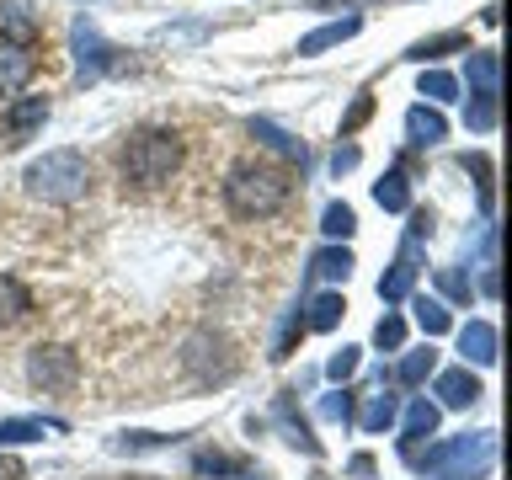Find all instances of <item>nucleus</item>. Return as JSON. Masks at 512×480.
Here are the masks:
<instances>
[{
  "label": "nucleus",
  "mask_w": 512,
  "mask_h": 480,
  "mask_svg": "<svg viewBox=\"0 0 512 480\" xmlns=\"http://www.w3.org/2000/svg\"><path fill=\"white\" fill-rule=\"evenodd\" d=\"M176 166H182V139L171 134V128H139V134H128L123 155H118V171L128 187L139 192H155L166 187Z\"/></svg>",
  "instance_id": "nucleus-1"
},
{
  "label": "nucleus",
  "mask_w": 512,
  "mask_h": 480,
  "mask_svg": "<svg viewBox=\"0 0 512 480\" xmlns=\"http://www.w3.org/2000/svg\"><path fill=\"white\" fill-rule=\"evenodd\" d=\"M224 203L235 219H272L288 203V176L267 160H240L224 176Z\"/></svg>",
  "instance_id": "nucleus-2"
},
{
  "label": "nucleus",
  "mask_w": 512,
  "mask_h": 480,
  "mask_svg": "<svg viewBox=\"0 0 512 480\" xmlns=\"http://www.w3.org/2000/svg\"><path fill=\"white\" fill-rule=\"evenodd\" d=\"M22 182H27L32 198H43V203H75L91 182V166L80 150H48L27 166Z\"/></svg>",
  "instance_id": "nucleus-3"
},
{
  "label": "nucleus",
  "mask_w": 512,
  "mask_h": 480,
  "mask_svg": "<svg viewBox=\"0 0 512 480\" xmlns=\"http://www.w3.org/2000/svg\"><path fill=\"white\" fill-rule=\"evenodd\" d=\"M491 459H496V432H459L448 443H432L427 459H416V464H427L443 480H475L491 470Z\"/></svg>",
  "instance_id": "nucleus-4"
},
{
  "label": "nucleus",
  "mask_w": 512,
  "mask_h": 480,
  "mask_svg": "<svg viewBox=\"0 0 512 480\" xmlns=\"http://www.w3.org/2000/svg\"><path fill=\"white\" fill-rule=\"evenodd\" d=\"M27 379L48 395H64V390H75V379H80V358L70 347H32L27 352Z\"/></svg>",
  "instance_id": "nucleus-5"
},
{
  "label": "nucleus",
  "mask_w": 512,
  "mask_h": 480,
  "mask_svg": "<svg viewBox=\"0 0 512 480\" xmlns=\"http://www.w3.org/2000/svg\"><path fill=\"white\" fill-rule=\"evenodd\" d=\"M70 48H75V64H80V80H96L102 70H112V54H118V48L102 43V32H96L86 16L70 27Z\"/></svg>",
  "instance_id": "nucleus-6"
},
{
  "label": "nucleus",
  "mask_w": 512,
  "mask_h": 480,
  "mask_svg": "<svg viewBox=\"0 0 512 480\" xmlns=\"http://www.w3.org/2000/svg\"><path fill=\"white\" fill-rule=\"evenodd\" d=\"M496 347H502V336H496L491 320H470V326H459V352H464V368H491L496 363Z\"/></svg>",
  "instance_id": "nucleus-7"
},
{
  "label": "nucleus",
  "mask_w": 512,
  "mask_h": 480,
  "mask_svg": "<svg viewBox=\"0 0 512 480\" xmlns=\"http://www.w3.org/2000/svg\"><path fill=\"white\" fill-rule=\"evenodd\" d=\"M475 400H480V379L470 368H443L438 374V406L464 411V406H475Z\"/></svg>",
  "instance_id": "nucleus-8"
},
{
  "label": "nucleus",
  "mask_w": 512,
  "mask_h": 480,
  "mask_svg": "<svg viewBox=\"0 0 512 480\" xmlns=\"http://www.w3.org/2000/svg\"><path fill=\"white\" fill-rule=\"evenodd\" d=\"M358 32H363V16H342V22H326V27L304 32V38H299V54H326V48L358 38Z\"/></svg>",
  "instance_id": "nucleus-9"
},
{
  "label": "nucleus",
  "mask_w": 512,
  "mask_h": 480,
  "mask_svg": "<svg viewBox=\"0 0 512 480\" xmlns=\"http://www.w3.org/2000/svg\"><path fill=\"white\" fill-rule=\"evenodd\" d=\"M27 80H32V54H27V48H16V43H0V102L16 96Z\"/></svg>",
  "instance_id": "nucleus-10"
},
{
  "label": "nucleus",
  "mask_w": 512,
  "mask_h": 480,
  "mask_svg": "<svg viewBox=\"0 0 512 480\" xmlns=\"http://www.w3.org/2000/svg\"><path fill=\"white\" fill-rule=\"evenodd\" d=\"M406 139H411V144H422V150H427V144H438V139H448V118H443L438 107L416 102V107L406 112Z\"/></svg>",
  "instance_id": "nucleus-11"
},
{
  "label": "nucleus",
  "mask_w": 512,
  "mask_h": 480,
  "mask_svg": "<svg viewBox=\"0 0 512 480\" xmlns=\"http://www.w3.org/2000/svg\"><path fill=\"white\" fill-rule=\"evenodd\" d=\"M395 416H400V395H390V390L379 384L374 395H363L358 427H363V432H384V427H395Z\"/></svg>",
  "instance_id": "nucleus-12"
},
{
  "label": "nucleus",
  "mask_w": 512,
  "mask_h": 480,
  "mask_svg": "<svg viewBox=\"0 0 512 480\" xmlns=\"http://www.w3.org/2000/svg\"><path fill=\"white\" fill-rule=\"evenodd\" d=\"M0 32H6L16 48H32V38H38V16L27 11V0H0Z\"/></svg>",
  "instance_id": "nucleus-13"
},
{
  "label": "nucleus",
  "mask_w": 512,
  "mask_h": 480,
  "mask_svg": "<svg viewBox=\"0 0 512 480\" xmlns=\"http://www.w3.org/2000/svg\"><path fill=\"white\" fill-rule=\"evenodd\" d=\"M48 432H59V422H48V416H6L0 422V448H22V443H38Z\"/></svg>",
  "instance_id": "nucleus-14"
},
{
  "label": "nucleus",
  "mask_w": 512,
  "mask_h": 480,
  "mask_svg": "<svg viewBox=\"0 0 512 480\" xmlns=\"http://www.w3.org/2000/svg\"><path fill=\"white\" fill-rule=\"evenodd\" d=\"M347 315V299L342 294H315L310 304H304V326L310 331H336Z\"/></svg>",
  "instance_id": "nucleus-15"
},
{
  "label": "nucleus",
  "mask_w": 512,
  "mask_h": 480,
  "mask_svg": "<svg viewBox=\"0 0 512 480\" xmlns=\"http://www.w3.org/2000/svg\"><path fill=\"white\" fill-rule=\"evenodd\" d=\"M27 315H32V294L11 278V272H0V326H16V320H27Z\"/></svg>",
  "instance_id": "nucleus-16"
},
{
  "label": "nucleus",
  "mask_w": 512,
  "mask_h": 480,
  "mask_svg": "<svg viewBox=\"0 0 512 480\" xmlns=\"http://www.w3.org/2000/svg\"><path fill=\"white\" fill-rule=\"evenodd\" d=\"M411 288H416V262H411V256H400V262L379 278V299L400 304V299H411Z\"/></svg>",
  "instance_id": "nucleus-17"
},
{
  "label": "nucleus",
  "mask_w": 512,
  "mask_h": 480,
  "mask_svg": "<svg viewBox=\"0 0 512 480\" xmlns=\"http://www.w3.org/2000/svg\"><path fill=\"white\" fill-rule=\"evenodd\" d=\"M470 91L475 96H496V91H502V59H496V54H475V48H470Z\"/></svg>",
  "instance_id": "nucleus-18"
},
{
  "label": "nucleus",
  "mask_w": 512,
  "mask_h": 480,
  "mask_svg": "<svg viewBox=\"0 0 512 480\" xmlns=\"http://www.w3.org/2000/svg\"><path fill=\"white\" fill-rule=\"evenodd\" d=\"M251 139H262L267 150H278V155H288V160H304V139H294L288 128L267 123V118H256V123H251Z\"/></svg>",
  "instance_id": "nucleus-19"
},
{
  "label": "nucleus",
  "mask_w": 512,
  "mask_h": 480,
  "mask_svg": "<svg viewBox=\"0 0 512 480\" xmlns=\"http://www.w3.org/2000/svg\"><path fill=\"white\" fill-rule=\"evenodd\" d=\"M374 203L390 208V214H406V208H411V182H406V171H390L384 182H374Z\"/></svg>",
  "instance_id": "nucleus-20"
},
{
  "label": "nucleus",
  "mask_w": 512,
  "mask_h": 480,
  "mask_svg": "<svg viewBox=\"0 0 512 480\" xmlns=\"http://www.w3.org/2000/svg\"><path fill=\"white\" fill-rule=\"evenodd\" d=\"M438 411L443 406H432V400H411V411H406V454L416 448V438H432V432H438Z\"/></svg>",
  "instance_id": "nucleus-21"
},
{
  "label": "nucleus",
  "mask_w": 512,
  "mask_h": 480,
  "mask_svg": "<svg viewBox=\"0 0 512 480\" xmlns=\"http://www.w3.org/2000/svg\"><path fill=\"white\" fill-rule=\"evenodd\" d=\"M310 272H315V278H326V283H347L352 251H347V246H326V251H320L315 262H310Z\"/></svg>",
  "instance_id": "nucleus-22"
},
{
  "label": "nucleus",
  "mask_w": 512,
  "mask_h": 480,
  "mask_svg": "<svg viewBox=\"0 0 512 480\" xmlns=\"http://www.w3.org/2000/svg\"><path fill=\"white\" fill-rule=\"evenodd\" d=\"M43 118H48L43 96H27V102H11L6 107V128H11V134H27V128H38Z\"/></svg>",
  "instance_id": "nucleus-23"
},
{
  "label": "nucleus",
  "mask_w": 512,
  "mask_h": 480,
  "mask_svg": "<svg viewBox=\"0 0 512 480\" xmlns=\"http://www.w3.org/2000/svg\"><path fill=\"white\" fill-rule=\"evenodd\" d=\"M411 310H416V326H422L427 336H443L448 326H454V315H448L443 299H427V294H422V299L411 304Z\"/></svg>",
  "instance_id": "nucleus-24"
},
{
  "label": "nucleus",
  "mask_w": 512,
  "mask_h": 480,
  "mask_svg": "<svg viewBox=\"0 0 512 480\" xmlns=\"http://www.w3.org/2000/svg\"><path fill=\"white\" fill-rule=\"evenodd\" d=\"M432 368H438V352H432V347H416V352H406V358H400L395 374H400V384H422Z\"/></svg>",
  "instance_id": "nucleus-25"
},
{
  "label": "nucleus",
  "mask_w": 512,
  "mask_h": 480,
  "mask_svg": "<svg viewBox=\"0 0 512 480\" xmlns=\"http://www.w3.org/2000/svg\"><path fill=\"white\" fill-rule=\"evenodd\" d=\"M448 48H470V38H464V32H443V38H422V43H411V54H406V59L427 64V59L448 54Z\"/></svg>",
  "instance_id": "nucleus-26"
},
{
  "label": "nucleus",
  "mask_w": 512,
  "mask_h": 480,
  "mask_svg": "<svg viewBox=\"0 0 512 480\" xmlns=\"http://www.w3.org/2000/svg\"><path fill=\"white\" fill-rule=\"evenodd\" d=\"M422 96H427L432 107H443V102H454V96H459V80L448 75V70H427L422 75Z\"/></svg>",
  "instance_id": "nucleus-27"
},
{
  "label": "nucleus",
  "mask_w": 512,
  "mask_h": 480,
  "mask_svg": "<svg viewBox=\"0 0 512 480\" xmlns=\"http://www.w3.org/2000/svg\"><path fill=\"white\" fill-rule=\"evenodd\" d=\"M192 470H198V475H251V464L246 459H230V454H198V459H192Z\"/></svg>",
  "instance_id": "nucleus-28"
},
{
  "label": "nucleus",
  "mask_w": 512,
  "mask_h": 480,
  "mask_svg": "<svg viewBox=\"0 0 512 480\" xmlns=\"http://www.w3.org/2000/svg\"><path fill=\"white\" fill-rule=\"evenodd\" d=\"M320 230H326L331 240H347L352 230H358V214H352L347 203H331L326 214H320Z\"/></svg>",
  "instance_id": "nucleus-29"
},
{
  "label": "nucleus",
  "mask_w": 512,
  "mask_h": 480,
  "mask_svg": "<svg viewBox=\"0 0 512 480\" xmlns=\"http://www.w3.org/2000/svg\"><path fill=\"white\" fill-rule=\"evenodd\" d=\"M464 123H470L475 134H491V128H496V96H475L470 112H464Z\"/></svg>",
  "instance_id": "nucleus-30"
},
{
  "label": "nucleus",
  "mask_w": 512,
  "mask_h": 480,
  "mask_svg": "<svg viewBox=\"0 0 512 480\" xmlns=\"http://www.w3.org/2000/svg\"><path fill=\"white\" fill-rule=\"evenodd\" d=\"M400 342H406V320H400V315H384L379 326H374V347L400 352Z\"/></svg>",
  "instance_id": "nucleus-31"
},
{
  "label": "nucleus",
  "mask_w": 512,
  "mask_h": 480,
  "mask_svg": "<svg viewBox=\"0 0 512 480\" xmlns=\"http://www.w3.org/2000/svg\"><path fill=\"white\" fill-rule=\"evenodd\" d=\"M358 352H363V347H336V352H331V363H326V374H331L336 384L352 379V374H358V363H363Z\"/></svg>",
  "instance_id": "nucleus-32"
},
{
  "label": "nucleus",
  "mask_w": 512,
  "mask_h": 480,
  "mask_svg": "<svg viewBox=\"0 0 512 480\" xmlns=\"http://www.w3.org/2000/svg\"><path fill=\"white\" fill-rule=\"evenodd\" d=\"M160 443H171V438H160V432H123L112 448H123V454H139V448H160Z\"/></svg>",
  "instance_id": "nucleus-33"
},
{
  "label": "nucleus",
  "mask_w": 512,
  "mask_h": 480,
  "mask_svg": "<svg viewBox=\"0 0 512 480\" xmlns=\"http://www.w3.org/2000/svg\"><path fill=\"white\" fill-rule=\"evenodd\" d=\"M368 112H374V96H368V91H363V96H358V102H352V107H347V118H342V134H352V128H363V123H368Z\"/></svg>",
  "instance_id": "nucleus-34"
},
{
  "label": "nucleus",
  "mask_w": 512,
  "mask_h": 480,
  "mask_svg": "<svg viewBox=\"0 0 512 480\" xmlns=\"http://www.w3.org/2000/svg\"><path fill=\"white\" fill-rule=\"evenodd\" d=\"M320 416H326V422H347V416H352V400H347L342 390H336V395L320 400Z\"/></svg>",
  "instance_id": "nucleus-35"
},
{
  "label": "nucleus",
  "mask_w": 512,
  "mask_h": 480,
  "mask_svg": "<svg viewBox=\"0 0 512 480\" xmlns=\"http://www.w3.org/2000/svg\"><path fill=\"white\" fill-rule=\"evenodd\" d=\"M358 166V150H352V144H336V155H331V171L342 176V171H352Z\"/></svg>",
  "instance_id": "nucleus-36"
},
{
  "label": "nucleus",
  "mask_w": 512,
  "mask_h": 480,
  "mask_svg": "<svg viewBox=\"0 0 512 480\" xmlns=\"http://www.w3.org/2000/svg\"><path fill=\"white\" fill-rule=\"evenodd\" d=\"M443 294H454V299H464V294H470V283H464L459 272H443Z\"/></svg>",
  "instance_id": "nucleus-37"
},
{
  "label": "nucleus",
  "mask_w": 512,
  "mask_h": 480,
  "mask_svg": "<svg viewBox=\"0 0 512 480\" xmlns=\"http://www.w3.org/2000/svg\"><path fill=\"white\" fill-rule=\"evenodd\" d=\"M0 480H22V464H16L11 454H0Z\"/></svg>",
  "instance_id": "nucleus-38"
},
{
  "label": "nucleus",
  "mask_w": 512,
  "mask_h": 480,
  "mask_svg": "<svg viewBox=\"0 0 512 480\" xmlns=\"http://www.w3.org/2000/svg\"><path fill=\"white\" fill-rule=\"evenodd\" d=\"M480 288H486V299L502 294V278H496V267H486V278H480Z\"/></svg>",
  "instance_id": "nucleus-39"
},
{
  "label": "nucleus",
  "mask_w": 512,
  "mask_h": 480,
  "mask_svg": "<svg viewBox=\"0 0 512 480\" xmlns=\"http://www.w3.org/2000/svg\"><path fill=\"white\" fill-rule=\"evenodd\" d=\"M326 6H336V0H310V11H326Z\"/></svg>",
  "instance_id": "nucleus-40"
}]
</instances>
